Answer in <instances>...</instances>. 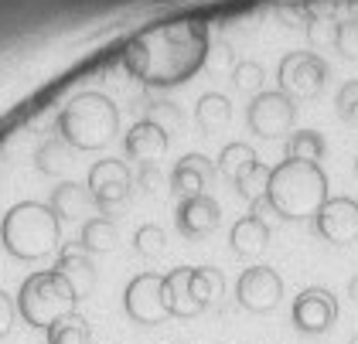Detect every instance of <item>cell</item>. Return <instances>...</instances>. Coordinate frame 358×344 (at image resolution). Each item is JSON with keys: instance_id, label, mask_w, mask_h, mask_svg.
<instances>
[{"instance_id": "obj_5", "label": "cell", "mask_w": 358, "mask_h": 344, "mask_svg": "<svg viewBox=\"0 0 358 344\" xmlns=\"http://www.w3.org/2000/svg\"><path fill=\"white\" fill-rule=\"evenodd\" d=\"M17 310H21V317H24L28 327L48 331L62 317L79 310V296H76V290L69 287V280L62 273L41 269V273H31L28 280L21 283Z\"/></svg>"}, {"instance_id": "obj_23", "label": "cell", "mask_w": 358, "mask_h": 344, "mask_svg": "<svg viewBox=\"0 0 358 344\" xmlns=\"http://www.w3.org/2000/svg\"><path fill=\"white\" fill-rule=\"evenodd\" d=\"M252 164H259V157H256V150H252L249 143H229V147H222L219 160H215V171L236 185Z\"/></svg>"}, {"instance_id": "obj_13", "label": "cell", "mask_w": 358, "mask_h": 344, "mask_svg": "<svg viewBox=\"0 0 358 344\" xmlns=\"http://www.w3.org/2000/svg\"><path fill=\"white\" fill-rule=\"evenodd\" d=\"M222 222V208L212 194H198V198H185L178 201V212H174V225L185 238H201L208 232H215Z\"/></svg>"}, {"instance_id": "obj_8", "label": "cell", "mask_w": 358, "mask_h": 344, "mask_svg": "<svg viewBox=\"0 0 358 344\" xmlns=\"http://www.w3.org/2000/svg\"><path fill=\"white\" fill-rule=\"evenodd\" d=\"M123 310L140 327H157V324L171 320V314L164 307V276L137 273L127 283V290H123Z\"/></svg>"}, {"instance_id": "obj_12", "label": "cell", "mask_w": 358, "mask_h": 344, "mask_svg": "<svg viewBox=\"0 0 358 344\" xmlns=\"http://www.w3.org/2000/svg\"><path fill=\"white\" fill-rule=\"evenodd\" d=\"M314 232L331 245H348L358 238V201L355 198H328L314 215Z\"/></svg>"}, {"instance_id": "obj_38", "label": "cell", "mask_w": 358, "mask_h": 344, "mask_svg": "<svg viewBox=\"0 0 358 344\" xmlns=\"http://www.w3.org/2000/svg\"><path fill=\"white\" fill-rule=\"evenodd\" d=\"M355 174H358V160H355Z\"/></svg>"}, {"instance_id": "obj_6", "label": "cell", "mask_w": 358, "mask_h": 344, "mask_svg": "<svg viewBox=\"0 0 358 344\" xmlns=\"http://www.w3.org/2000/svg\"><path fill=\"white\" fill-rule=\"evenodd\" d=\"M246 123L259 140H283V136L294 133L297 103H294L283 89H263V92H256L252 103H249Z\"/></svg>"}, {"instance_id": "obj_20", "label": "cell", "mask_w": 358, "mask_h": 344, "mask_svg": "<svg viewBox=\"0 0 358 344\" xmlns=\"http://www.w3.org/2000/svg\"><path fill=\"white\" fill-rule=\"evenodd\" d=\"M120 242V229H116V218L110 215H92L89 222H83L79 229V249L89 256H99V252H113Z\"/></svg>"}, {"instance_id": "obj_25", "label": "cell", "mask_w": 358, "mask_h": 344, "mask_svg": "<svg viewBox=\"0 0 358 344\" xmlns=\"http://www.w3.org/2000/svg\"><path fill=\"white\" fill-rule=\"evenodd\" d=\"M92 331H89V320L76 310L69 317H62L55 327H48V344H89Z\"/></svg>"}, {"instance_id": "obj_18", "label": "cell", "mask_w": 358, "mask_h": 344, "mask_svg": "<svg viewBox=\"0 0 358 344\" xmlns=\"http://www.w3.org/2000/svg\"><path fill=\"white\" fill-rule=\"evenodd\" d=\"M55 273H62V276L69 280V287L76 290L79 300L89 296L92 287H96V266L89 259V252H83L79 245H65V249H62V256H58V263H55Z\"/></svg>"}, {"instance_id": "obj_37", "label": "cell", "mask_w": 358, "mask_h": 344, "mask_svg": "<svg viewBox=\"0 0 358 344\" xmlns=\"http://www.w3.org/2000/svg\"><path fill=\"white\" fill-rule=\"evenodd\" d=\"M348 344H358V334H355V338H352V341H348Z\"/></svg>"}, {"instance_id": "obj_30", "label": "cell", "mask_w": 358, "mask_h": 344, "mask_svg": "<svg viewBox=\"0 0 358 344\" xmlns=\"http://www.w3.org/2000/svg\"><path fill=\"white\" fill-rule=\"evenodd\" d=\"M334 109H338V116H341L348 127H358V79L345 82V85L338 89Z\"/></svg>"}, {"instance_id": "obj_4", "label": "cell", "mask_w": 358, "mask_h": 344, "mask_svg": "<svg viewBox=\"0 0 358 344\" xmlns=\"http://www.w3.org/2000/svg\"><path fill=\"white\" fill-rule=\"evenodd\" d=\"M120 133V109L106 92L85 89L58 113V136L72 150H99Z\"/></svg>"}, {"instance_id": "obj_27", "label": "cell", "mask_w": 358, "mask_h": 344, "mask_svg": "<svg viewBox=\"0 0 358 344\" xmlns=\"http://www.w3.org/2000/svg\"><path fill=\"white\" fill-rule=\"evenodd\" d=\"M65 140L62 136H52V140H45L41 147H38V154H34V160H38V171L41 174H48V178H58L62 171H65Z\"/></svg>"}, {"instance_id": "obj_24", "label": "cell", "mask_w": 358, "mask_h": 344, "mask_svg": "<svg viewBox=\"0 0 358 344\" xmlns=\"http://www.w3.org/2000/svg\"><path fill=\"white\" fill-rule=\"evenodd\" d=\"M324 150H328V143H324V136L317 130L290 133L287 136V147H283L287 160H310V164H317V160L324 157Z\"/></svg>"}, {"instance_id": "obj_9", "label": "cell", "mask_w": 358, "mask_h": 344, "mask_svg": "<svg viewBox=\"0 0 358 344\" xmlns=\"http://www.w3.org/2000/svg\"><path fill=\"white\" fill-rule=\"evenodd\" d=\"M89 191H92V198H96V205H99V212L110 215L116 205H123L130 194H134V185H137V178L130 174V167L123 164V160H96L92 164V171H89Z\"/></svg>"}, {"instance_id": "obj_26", "label": "cell", "mask_w": 358, "mask_h": 344, "mask_svg": "<svg viewBox=\"0 0 358 344\" xmlns=\"http://www.w3.org/2000/svg\"><path fill=\"white\" fill-rule=\"evenodd\" d=\"M270 171H273V167H266L263 160H259V164H252L246 174L236 181V194H239V198H246L249 205L263 201V198H266V187H270Z\"/></svg>"}, {"instance_id": "obj_32", "label": "cell", "mask_w": 358, "mask_h": 344, "mask_svg": "<svg viewBox=\"0 0 358 344\" xmlns=\"http://www.w3.org/2000/svg\"><path fill=\"white\" fill-rule=\"evenodd\" d=\"M334 48L341 58H358V21L334 24Z\"/></svg>"}, {"instance_id": "obj_36", "label": "cell", "mask_w": 358, "mask_h": 344, "mask_svg": "<svg viewBox=\"0 0 358 344\" xmlns=\"http://www.w3.org/2000/svg\"><path fill=\"white\" fill-rule=\"evenodd\" d=\"M348 296L358 303V276H352V280H348Z\"/></svg>"}, {"instance_id": "obj_10", "label": "cell", "mask_w": 358, "mask_h": 344, "mask_svg": "<svg viewBox=\"0 0 358 344\" xmlns=\"http://www.w3.org/2000/svg\"><path fill=\"white\" fill-rule=\"evenodd\" d=\"M236 300L249 314H270L283 300V280L270 266H249L236 280Z\"/></svg>"}, {"instance_id": "obj_1", "label": "cell", "mask_w": 358, "mask_h": 344, "mask_svg": "<svg viewBox=\"0 0 358 344\" xmlns=\"http://www.w3.org/2000/svg\"><path fill=\"white\" fill-rule=\"evenodd\" d=\"M205 62H208V31L198 21H167L143 27L130 38L123 52L127 72L150 89L185 85Z\"/></svg>"}, {"instance_id": "obj_11", "label": "cell", "mask_w": 358, "mask_h": 344, "mask_svg": "<svg viewBox=\"0 0 358 344\" xmlns=\"http://www.w3.org/2000/svg\"><path fill=\"white\" fill-rule=\"evenodd\" d=\"M290 320L301 334H324L331 324L338 320V300L324 287H307L294 296Z\"/></svg>"}, {"instance_id": "obj_33", "label": "cell", "mask_w": 358, "mask_h": 344, "mask_svg": "<svg viewBox=\"0 0 358 344\" xmlns=\"http://www.w3.org/2000/svg\"><path fill=\"white\" fill-rule=\"evenodd\" d=\"M14 300L7 296V293L0 290V338H7L10 334V327H14Z\"/></svg>"}, {"instance_id": "obj_2", "label": "cell", "mask_w": 358, "mask_h": 344, "mask_svg": "<svg viewBox=\"0 0 358 344\" xmlns=\"http://www.w3.org/2000/svg\"><path fill=\"white\" fill-rule=\"evenodd\" d=\"M328 174L310 160H280L270 171L266 205L283 222H314L328 201Z\"/></svg>"}, {"instance_id": "obj_21", "label": "cell", "mask_w": 358, "mask_h": 344, "mask_svg": "<svg viewBox=\"0 0 358 344\" xmlns=\"http://www.w3.org/2000/svg\"><path fill=\"white\" fill-rule=\"evenodd\" d=\"M194 120H198V127L201 133H219L229 127V120H232V103L222 96V92H205L201 99H198V106H194Z\"/></svg>"}, {"instance_id": "obj_28", "label": "cell", "mask_w": 358, "mask_h": 344, "mask_svg": "<svg viewBox=\"0 0 358 344\" xmlns=\"http://www.w3.org/2000/svg\"><path fill=\"white\" fill-rule=\"evenodd\" d=\"M164 229L161 225H140L137 232H134V249H137V256H143V259H157L161 252H164Z\"/></svg>"}, {"instance_id": "obj_31", "label": "cell", "mask_w": 358, "mask_h": 344, "mask_svg": "<svg viewBox=\"0 0 358 344\" xmlns=\"http://www.w3.org/2000/svg\"><path fill=\"white\" fill-rule=\"evenodd\" d=\"M143 113H147L143 120H154V123H157V127H164L167 133L178 130V127L185 123L181 109L174 106V103H147V106H143Z\"/></svg>"}, {"instance_id": "obj_16", "label": "cell", "mask_w": 358, "mask_h": 344, "mask_svg": "<svg viewBox=\"0 0 358 344\" xmlns=\"http://www.w3.org/2000/svg\"><path fill=\"white\" fill-rule=\"evenodd\" d=\"M48 205L55 208V215L62 222H89L92 212H99V205H96L89 185H76V181H62V185L52 191Z\"/></svg>"}, {"instance_id": "obj_34", "label": "cell", "mask_w": 358, "mask_h": 344, "mask_svg": "<svg viewBox=\"0 0 358 344\" xmlns=\"http://www.w3.org/2000/svg\"><path fill=\"white\" fill-rule=\"evenodd\" d=\"M140 187H147V191H154L157 181H161V171H157V164H140Z\"/></svg>"}, {"instance_id": "obj_35", "label": "cell", "mask_w": 358, "mask_h": 344, "mask_svg": "<svg viewBox=\"0 0 358 344\" xmlns=\"http://www.w3.org/2000/svg\"><path fill=\"white\" fill-rule=\"evenodd\" d=\"M212 65H236V62H232V48H225V45H222V48H219V55H215V62H212Z\"/></svg>"}, {"instance_id": "obj_22", "label": "cell", "mask_w": 358, "mask_h": 344, "mask_svg": "<svg viewBox=\"0 0 358 344\" xmlns=\"http://www.w3.org/2000/svg\"><path fill=\"white\" fill-rule=\"evenodd\" d=\"M225 293V276L215 266H192V296L201 310H208L212 303H219Z\"/></svg>"}, {"instance_id": "obj_3", "label": "cell", "mask_w": 358, "mask_h": 344, "mask_svg": "<svg viewBox=\"0 0 358 344\" xmlns=\"http://www.w3.org/2000/svg\"><path fill=\"white\" fill-rule=\"evenodd\" d=\"M0 242L3 249L21 259L38 263L48 252H55L62 242V218L45 201H17L10 212L0 218Z\"/></svg>"}, {"instance_id": "obj_17", "label": "cell", "mask_w": 358, "mask_h": 344, "mask_svg": "<svg viewBox=\"0 0 358 344\" xmlns=\"http://www.w3.org/2000/svg\"><path fill=\"white\" fill-rule=\"evenodd\" d=\"M229 245H232V252L239 259H256L270 245V225H266V218H259V215H252V212L243 215L232 225V232H229Z\"/></svg>"}, {"instance_id": "obj_7", "label": "cell", "mask_w": 358, "mask_h": 344, "mask_svg": "<svg viewBox=\"0 0 358 344\" xmlns=\"http://www.w3.org/2000/svg\"><path fill=\"white\" fill-rule=\"evenodd\" d=\"M276 82L290 99H314L328 82V62L314 52H290L276 69Z\"/></svg>"}, {"instance_id": "obj_19", "label": "cell", "mask_w": 358, "mask_h": 344, "mask_svg": "<svg viewBox=\"0 0 358 344\" xmlns=\"http://www.w3.org/2000/svg\"><path fill=\"white\" fill-rule=\"evenodd\" d=\"M164 307L171 317H194L201 314V307L192 296V266H178L164 273Z\"/></svg>"}, {"instance_id": "obj_29", "label": "cell", "mask_w": 358, "mask_h": 344, "mask_svg": "<svg viewBox=\"0 0 358 344\" xmlns=\"http://www.w3.org/2000/svg\"><path fill=\"white\" fill-rule=\"evenodd\" d=\"M263 82H266V72L259 62H236L232 65V85L243 89V92H263Z\"/></svg>"}, {"instance_id": "obj_15", "label": "cell", "mask_w": 358, "mask_h": 344, "mask_svg": "<svg viewBox=\"0 0 358 344\" xmlns=\"http://www.w3.org/2000/svg\"><path fill=\"white\" fill-rule=\"evenodd\" d=\"M171 147V133L164 127H157L154 120H137L130 133L123 136V150L127 157L137 164H157V157H164Z\"/></svg>"}, {"instance_id": "obj_14", "label": "cell", "mask_w": 358, "mask_h": 344, "mask_svg": "<svg viewBox=\"0 0 358 344\" xmlns=\"http://www.w3.org/2000/svg\"><path fill=\"white\" fill-rule=\"evenodd\" d=\"M215 174L219 171H215L212 157H205V154H185V157L174 164V171H171V191L178 194V201L198 198V194H205V187L212 185Z\"/></svg>"}]
</instances>
